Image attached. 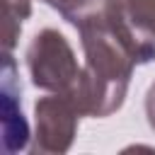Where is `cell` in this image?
I'll return each mask as SVG.
<instances>
[{"label": "cell", "instance_id": "1", "mask_svg": "<svg viewBox=\"0 0 155 155\" xmlns=\"http://www.w3.org/2000/svg\"><path fill=\"white\" fill-rule=\"evenodd\" d=\"M75 29L85 51V65L82 80L70 97L82 116H109L124 104L133 68L145 63L143 48L116 0Z\"/></svg>", "mask_w": 155, "mask_h": 155}, {"label": "cell", "instance_id": "2", "mask_svg": "<svg viewBox=\"0 0 155 155\" xmlns=\"http://www.w3.org/2000/svg\"><path fill=\"white\" fill-rule=\"evenodd\" d=\"M27 70L31 85L46 92L75 94L82 80V65L68 39L56 29H41L27 46Z\"/></svg>", "mask_w": 155, "mask_h": 155}, {"label": "cell", "instance_id": "3", "mask_svg": "<svg viewBox=\"0 0 155 155\" xmlns=\"http://www.w3.org/2000/svg\"><path fill=\"white\" fill-rule=\"evenodd\" d=\"M80 109L70 94L51 92L48 97H41L34 104V143L31 153H51L61 155L65 153L78 133V121H80Z\"/></svg>", "mask_w": 155, "mask_h": 155}, {"label": "cell", "instance_id": "4", "mask_svg": "<svg viewBox=\"0 0 155 155\" xmlns=\"http://www.w3.org/2000/svg\"><path fill=\"white\" fill-rule=\"evenodd\" d=\"M5 65H2V124H5V150L17 153L27 148L29 140V126L22 114V85L15 80L17 78V65L12 53H5Z\"/></svg>", "mask_w": 155, "mask_h": 155}, {"label": "cell", "instance_id": "5", "mask_svg": "<svg viewBox=\"0 0 155 155\" xmlns=\"http://www.w3.org/2000/svg\"><path fill=\"white\" fill-rule=\"evenodd\" d=\"M119 10L136 34L145 63L155 58V0H116Z\"/></svg>", "mask_w": 155, "mask_h": 155}, {"label": "cell", "instance_id": "6", "mask_svg": "<svg viewBox=\"0 0 155 155\" xmlns=\"http://www.w3.org/2000/svg\"><path fill=\"white\" fill-rule=\"evenodd\" d=\"M44 2L51 5L73 27H80L82 22H87V19L97 17L99 12H104L114 0H44Z\"/></svg>", "mask_w": 155, "mask_h": 155}, {"label": "cell", "instance_id": "7", "mask_svg": "<svg viewBox=\"0 0 155 155\" xmlns=\"http://www.w3.org/2000/svg\"><path fill=\"white\" fill-rule=\"evenodd\" d=\"M31 15V2L29 0H5V53H12V48L17 46L19 31L24 19Z\"/></svg>", "mask_w": 155, "mask_h": 155}, {"label": "cell", "instance_id": "8", "mask_svg": "<svg viewBox=\"0 0 155 155\" xmlns=\"http://www.w3.org/2000/svg\"><path fill=\"white\" fill-rule=\"evenodd\" d=\"M145 116H148L150 128L155 131V82L148 87V94H145Z\"/></svg>", "mask_w": 155, "mask_h": 155}]
</instances>
